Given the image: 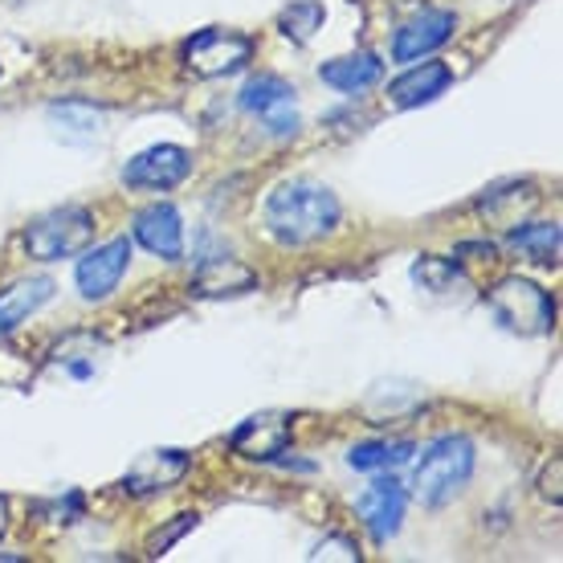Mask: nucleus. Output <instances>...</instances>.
Instances as JSON below:
<instances>
[{"label": "nucleus", "mask_w": 563, "mask_h": 563, "mask_svg": "<svg viewBox=\"0 0 563 563\" xmlns=\"http://www.w3.org/2000/svg\"><path fill=\"white\" fill-rule=\"evenodd\" d=\"M131 266V241L114 238L107 245H95V250H82V262L74 269V282H78V295L86 302H102L119 290V282Z\"/></svg>", "instance_id": "8"}, {"label": "nucleus", "mask_w": 563, "mask_h": 563, "mask_svg": "<svg viewBox=\"0 0 563 563\" xmlns=\"http://www.w3.org/2000/svg\"><path fill=\"white\" fill-rule=\"evenodd\" d=\"M510 250H519L531 262L551 266L560 257V225L555 221H527V225L510 229Z\"/></svg>", "instance_id": "20"}, {"label": "nucleus", "mask_w": 563, "mask_h": 563, "mask_svg": "<svg viewBox=\"0 0 563 563\" xmlns=\"http://www.w3.org/2000/svg\"><path fill=\"white\" fill-rule=\"evenodd\" d=\"M54 298V278L33 274V278H16L9 290H0V335H9L13 327H21L29 314H37Z\"/></svg>", "instance_id": "16"}, {"label": "nucleus", "mask_w": 563, "mask_h": 563, "mask_svg": "<svg viewBox=\"0 0 563 563\" xmlns=\"http://www.w3.org/2000/svg\"><path fill=\"white\" fill-rule=\"evenodd\" d=\"M241 111L254 114L269 135L290 140L298 131V90L278 74H257L241 86Z\"/></svg>", "instance_id": "6"}, {"label": "nucleus", "mask_w": 563, "mask_h": 563, "mask_svg": "<svg viewBox=\"0 0 563 563\" xmlns=\"http://www.w3.org/2000/svg\"><path fill=\"white\" fill-rule=\"evenodd\" d=\"M290 437H295V417L269 409L241 421L233 429V437H229V445H233V453L250 457V462H278L286 445H290Z\"/></svg>", "instance_id": "9"}, {"label": "nucleus", "mask_w": 563, "mask_h": 563, "mask_svg": "<svg viewBox=\"0 0 563 563\" xmlns=\"http://www.w3.org/2000/svg\"><path fill=\"white\" fill-rule=\"evenodd\" d=\"M254 57V42L238 29H200L180 49V62L197 78H229Z\"/></svg>", "instance_id": "5"}, {"label": "nucleus", "mask_w": 563, "mask_h": 563, "mask_svg": "<svg viewBox=\"0 0 563 563\" xmlns=\"http://www.w3.org/2000/svg\"><path fill=\"white\" fill-rule=\"evenodd\" d=\"M412 457L409 441H360L347 450V465L352 470H364V474H376V470H396Z\"/></svg>", "instance_id": "21"}, {"label": "nucleus", "mask_w": 563, "mask_h": 563, "mask_svg": "<svg viewBox=\"0 0 563 563\" xmlns=\"http://www.w3.org/2000/svg\"><path fill=\"white\" fill-rule=\"evenodd\" d=\"M90 241H95V217L82 205H62V209L42 212L25 229V254L33 262H62V257H78L82 250H90Z\"/></svg>", "instance_id": "4"}, {"label": "nucleus", "mask_w": 563, "mask_h": 563, "mask_svg": "<svg viewBox=\"0 0 563 563\" xmlns=\"http://www.w3.org/2000/svg\"><path fill=\"white\" fill-rule=\"evenodd\" d=\"M319 78H323L331 90L339 95H364L367 86H376L384 78V62L376 54H343V57H331L319 66Z\"/></svg>", "instance_id": "17"}, {"label": "nucleus", "mask_w": 563, "mask_h": 563, "mask_svg": "<svg viewBox=\"0 0 563 563\" xmlns=\"http://www.w3.org/2000/svg\"><path fill=\"white\" fill-rule=\"evenodd\" d=\"M323 21H327V9L319 4V0H290V4L278 13L282 37L295 45H307L310 37L323 29Z\"/></svg>", "instance_id": "22"}, {"label": "nucleus", "mask_w": 563, "mask_h": 563, "mask_svg": "<svg viewBox=\"0 0 563 563\" xmlns=\"http://www.w3.org/2000/svg\"><path fill=\"white\" fill-rule=\"evenodd\" d=\"M131 238L140 241L147 254L164 257V262H180L184 257V221L180 209L168 200H155L147 209L135 212L131 221Z\"/></svg>", "instance_id": "11"}, {"label": "nucleus", "mask_w": 563, "mask_h": 563, "mask_svg": "<svg viewBox=\"0 0 563 563\" xmlns=\"http://www.w3.org/2000/svg\"><path fill=\"white\" fill-rule=\"evenodd\" d=\"M49 123L66 143H90L99 140L102 128H107V111L95 107L86 99H66V102H49Z\"/></svg>", "instance_id": "18"}, {"label": "nucleus", "mask_w": 563, "mask_h": 563, "mask_svg": "<svg viewBox=\"0 0 563 563\" xmlns=\"http://www.w3.org/2000/svg\"><path fill=\"white\" fill-rule=\"evenodd\" d=\"M339 217V197L319 180H286L266 200V229L282 245L323 241L327 233H335Z\"/></svg>", "instance_id": "1"}, {"label": "nucleus", "mask_w": 563, "mask_h": 563, "mask_svg": "<svg viewBox=\"0 0 563 563\" xmlns=\"http://www.w3.org/2000/svg\"><path fill=\"white\" fill-rule=\"evenodd\" d=\"M453 29H457V16L450 9H424V13H417L412 21L396 29L393 57L396 62H421V57H429L433 49L450 42Z\"/></svg>", "instance_id": "13"}, {"label": "nucleus", "mask_w": 563, "mask_h": 563, "mask_svg": "<svg viewBox=\"0 0 563 563\" xmlns=\"http://www.w3.org/2000/svg\"><path fill=\"white\" fill-rule=\"evenodd\" d=\"M188 176H192V155L176 143H155L147 152L131 155L128 168H123V184L140 188V192H168Z\"/></svg>", "instance_id": "7"}, {"label": "nucleus", "mask_w": 563, "mask_h": 563, "mask_svg": "<svg viewBox=\"0 0 563 563\" xmlns=\"http://www.w3.org/2000/svg\"><path fill=\"white\" fill-rule=\"evenodd\" d=\"M486 307H490V314L507 327L510 335L539 339L555 331V298L539 282L519 278V274L494 282L490 290H486Z\"/></svg>", "instance_id": "3"}, {"label": "nucleus", "mask_w": 563, "mask_h": 563, "mask_svg": "<svg viewBox=\"0 0 563 563\" xmlns=\"http://www.w3.org/2000/svg\"><path fill=\"white\" fill-rule=\"evenodd\" d=\"M560 474H563V462L555 457V462L543 470V498H551L555 507H560Z\"/></svg>", "instance_id": "25"}, {"label": "nucleus", "mask_w": 563, "mask_h": 563, "mask_svg": "<svg viewBox=\"0 0 563 563\" xmlns=\"http://www.w3.org/2000/svg\"><path fill=\"white\" fill-rule=\"evenodd\" d=\"M188 470H192V453H184V450H147L128 465V474L119 478V486H123L128 494H135V498H147V494L172 490V486H176Z\"/></svg>", "instance_id": "10"}, {"label": "nucleus", "mask_w": 563, "mask_h": 563, "mask_svg": "<svg viewBox=\"0 0 563 563\" xmlns=\"http://www.w3.org/2000/svg\"><path fill=\"white\" fill-rule=\"evenodd\" d=\"M192 527H197V515H176V519H172L168 527H164V531H155V536L147 539V555H152V560H159V555H168L172 543L188 536Z\"/></svg>", "instance_id": "23"}, {"label": "nucleus", "mask_w": 563, "mask_h": 563, "mask_svg": "<svg viewBox=\"0 0 563 563\" xmlns=\"http://www.w3.org/2000/svg\"><path fill=\"white\" fill-rule=\"evenodd\" d=\"M412 282H417V290L424 295H453V290H465V274L457 266V257H437V254H424L412 262Z\"/></svg>", "instance_id": "19"}, {"label": "nucleus", "mask_w": 563, "mask_h": 563, "mask_svg": "<svg viewBox=\"0 0 563 563\" xmlns=\"http://www.w3.org/2000/svg\"><path fill=\"white\" fill-rule=\"evenodd\" d=\"M4 531H9V503L0 498V536H4Z\"/></svg>", "instance_id": "26"}, {"label": "nucleus", "mask_w": 563, "mask_h": 563, "mask_svg": "<svg viewBox=\"0 0 563 563\" xmlns=\"http://www.w3.org/2000/svg\"><path fill=\"white\" fill-rule=\"evenodd\" d=\"M474 441L462 433H445L421 450V462L412 465V498L424 507H445L453 494L474 478Z\"/></svg>", "instance_id": "2"}, {"label": "nucleus", "mask_w": 563, "mask_h": 563, "mask_svg": "<svg viewBox=\"0 0 563 563\" xmlns=\"http://www.w3.org/2000/svg\"><path fill=\"white\" fill-rule=\"evenodd\" d=\"M450 82H453V70L445 62H421V66H409V70L388 86V102H393L396 111H412V107H424L437 95H445Z\"/></svg>", "instance_id": "14"}, {"label": "nucleus", "mask_w": 563, "mask_h": 563, "mask_svg": "<svg viewBox=\"0 0 563 563\" xmlns=\"http://www.w3.org/2000/svg\"><path fill=\"white\" fill-rule=\"evenodd\" d=\"M188 290H192V298H238L257 290V274L238 257H212L197 269Z\"/></svg>", "instance_id": "15"}, {"label": "nucleus", "mask_w": 563, "mask_h": 563, "mask_svg": "<svg viewBox=\"0 0 563 563\" xmlns=\"http://www.w3.org/2000/svg\"><path fill=\"white\" fill-rule=\"evenodd\" d=\"M360 519H364L367 536L376 539V543H388V539L400 531V522H405V510H409V490L400 486L396 478H376L360 494Z\"/></svg>", "instance_id": "12"}, {"label": "nucleus", "mask_w": 563, "mask_h": 563, "mask_svg": "<svg viewBox=\"0 0 563 563\" xmlns=\"http://www.w3.org/2000/svg\"><path fill=\"white\" fill-rule=\"evenodd\" d=\"M310 560H343V563H360V548L355 539L347 536H327L319 548L310 551Z\"/></svg>", "instance_id": "24"}]
</instances>
